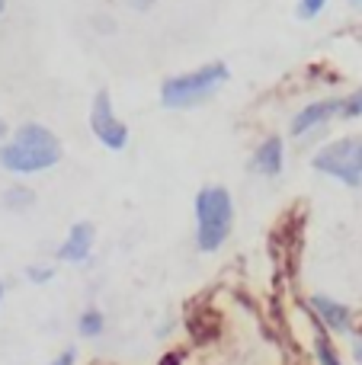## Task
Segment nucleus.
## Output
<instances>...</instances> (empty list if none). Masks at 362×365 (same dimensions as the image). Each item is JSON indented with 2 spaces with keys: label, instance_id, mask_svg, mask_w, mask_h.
<instances>
[{
  "label": "nucleus",
  "instance_id": "21",
  "mask_svg": "<svg viewBox=\"0 0 362 365\" xmlns=\"http://www.w3.org/2000/svg\"><path fill=\"white\" fill-rule=\"evenodd\" d=\"M4 6H6V0H0V13H4Z\"/></svg>",
  "mask_w": 362,
  "mask_h": 365
},
{
  "label": "nucleus",
  "instance_id": "11",
  "mask_svg": "<svg viewBox=\"0 0 362 365\" xmlns=\"http://www.w3.org/2000/svg\"><path fill=\"white\" fill-rule=\"evenodd\" d=\"M103 327H106V321H103V314H100L96 308L83 311L81 321H77V330H81L83 336H100V334H103Z\"/></svg>",
  "mask_w": 362,
  "mask_h": 365
},
{
  "label": "nucleus",
  "instance_id": "19",
  "mask_svg": "<svg viewBox=\"0 0 362 365\" xmlns=\"http://www.w3.org/2000/svg\"><path fill=\"white\" fill-rule=\"evenodd\" d=\"M0 302H4V282H0Z\"/></svg>",
  "mask_w": 362,
  "mask_h": 365
},
{
  "label": "nucleus",
  "instance_id": "14",
  "mask_svg": "<svg viewBox=\"0 0 362 365\" xmlns=\"http://www.w3.org/2000/svg\"><path fill=\"white\" fill-rule=\"evenodd\" d=\"M324 4H327V0H299V16L301 19L318 16V13L324 10Z\"/></svg>",
  "mask_w": 362,
  "mask_h": 365
},
{
  "label": "nucleus",
  "instance_id": "20",
  "mask_svg": "<svg viewBox=\"0 0 362 365\" xmlns=\"http://www.w3.org/2000/svg\"><path fill=\"white\" fill-rule=\"evenodd\" d=\"M0 138H4V119H0Z\"/></svg>",
  "mask_w": 362,
  "mask_h": 365
},
{
  "label": "nucleus",
  "instance_id": "17",
  "mask_svg": "<svg viewBox=\"0 0 362 365\" xmlns=\"http://www.w3.org/2000/svg\"><path fill=\"white\" fill-rule=\"evenodd\" d=\"M356 359H359V362H362V340H359V343H356Z\"/></svg>",
  "mask_w": 362,
  "mask_h": 365
},
{
  "label": "nucleus",
  "instance_id": "18",
  "mask_svg": "<svg viewBox=\"0 0 362 365\" xmlns=\"http://www.w3.org/2000/svg\"><path fill=\"white\" fill-rule=\"evenodd\" d=\"M173 362H177V356H167L164 359V365H173Z\"/></svg>",
  "mask_w": 362,
  "mask_h": 365
},
{
  "label": "nucleus",
  "instance_id": "7",
  "mask_svg": "<svg viewBox=\"0 0 362 365\" xmlns=\"http://www.w3.org/2000/svg\"><path fill=\"white\" fill-rule=\"evenodd\" d=\"M340 113H343V100H318V103H311V106H305L299 115H295L292 135L311 132V128L324 125V122H331L333 115H340Z\"/></svg>",
  "mask_w": 362,
  "mask_h": 365
},
{
  "label": "nucleus",
  "instance_id": "8",
  "mask_svg": "<svg viewBox=\"0 0 362 365\" xmlns=\"http://www.w3.org/2000/svg\"><path fill=\"white\" fill-rule=\"evenodd\" d=\"M90 250H93V225L81 221V225L71 227L64 244L58 247V259H64V263H83L90 257Z\"/></svg>",
  "mask_w": 362,
  "mask_h": 365
},
{
  "label": "nucleus",
  "instance_id": "10",
  "mask_svg": "<svg viewBox=\"0 0 362 365\" xmlns=\"http://www.w3.org/2000/svg\"><path fill=\"white\" fill-rule=\"evenodd\" d=\"M314 356H318L321 365H343L340 362V356H337V349L331 346V340H327V334L321 327L314 330Z\"/></svg>",
  "mask_w": 362,
  "mask_h": 365
},
{
  "label": "nucleus",
  "instance_id": "2",
  "mask_svg": "<svg viewBox=\"0 0 362 365\" xmlns=\"http://www.w3.org/2000/svg\"><path fill=\"white\" fill-rule=\"evenodd\" d=\"M234 225V202L224 186H205L196 195V244L199 250L212 253L228 240Z\"/></svg>",
  "mask_w": 362,
  "mask_h": 365
},
{
  "label": "nucleus",
  "instance_id": "3",
  "mask_svg": "<svg viewBox=\"0 0 362 365\" xmlns=\"http://www.w3.org/2000/svg\"><path fill=\"white\" fill-rule=\"evenodd\" d=\"M228 81V68L222 61L202 64V68L190 71V74H177L160 87V100L167 109H192L202 100H209L215 93V87Z\"/></svg>",
  "mask_w": 362,
  "mask_h": 365
},
{
  "label": "nucleus",
  "instance_id": "5",
  "mask_svg": "<svg viewBox=\"0 0 362 365\" xmlns=\"http://www.w3.org/2000/svg\"><path fill=\"white\" fill-rule=\"evenodd\" d=\"M90 128H93L96 141L106 145L109 151H122L128 141V128L115 119V109H113V100H109L106 90L93 96V109H90Z\"/></svg>",
  "mask_w": 362,
  "mask_h": 365
},
{
  "label": "nucleus",
  "instance_id": "15",
  "mask_svg": "<svg viewBox=\"0 0 362 365\" xmlns=\"http://www.w3.org/2000/svg\"><path fill=\"white\" fill-rule=\"evenodd\" d=\"M51 276H55V269H38V266H32V269H29V279H32V282H48Z\"/></svg>",
  "mask_w": 362,
  "mask_h": 365
},
{
  "label": "nucleus",
  "instance_id": "13",
  "mask_svg": "<svg viewBox=\"0 0 362 365\" xmlns=\"http://www.w3.org/2000/svg\"><path fill=\"white\" fill-rule=\"evenodd\" d=\"M343 119H356V115H362V90H356V93H350L343 100Z\"/></svg>",
  "mask_w": 362,
  "mask_h": 365
},
{
  "label": "nucleus",
  "instance_id": "4",
  "mask_svg": "<svg viewBox=\"0 0 362 365\" xmlns=\"http://www.w3.org/2000/svg\"><path fill=\"white\" fill-rule=\"evenodd\" d=\"M311 164H314V170L346 182L350 189L362 186V135H350V138L324 145L314 154Z\"/></svg>",
  "mask_w": 362,
  "mask_h": 365
},
{
  "label": "nucleus",
  "instance_id": "1",
  "mask_svg": "<svg viewBox=\"0 0 362 365\" xmlns=\"http://www.w3.org/2000/svg\"><path fill=\"white\" fill-rule=\"evenodd\" d=\"M61 160V141L45 125H19L6 145H0V167L10 173H42Z\"/></svg>",
  "mask_w": 362,
  "mask_h": 365
},
{
  "label": "nucleus",
  "instance_id": "9",
  "mask_svg": "<svg viewBox=\"0 0 362 365\" xmlns=\"http://www.w3.org/2000/svg\"><path fill=\"white\" fill-rule=\"evenodd\" d=\"M282 138H267L254 154V170H260L263 177H276L282 173Z\"/></svg>",
  "mask_w": 362,
  "mask_h": 365
},
{
  "label": "nucleus",
  "instance_id": "12",
  "mask_svg": "<svg viewBox=\"0 0 362 365\" xmlns=\"http://www.w3.org/2000/svg\"><path fill=\"white\" fill-rule=\"evenodd\" d=\"M4 205L6 208H26V205H32V192H29V189H23V186L10 189V192L4 195Z\"/></svg>",
  "mask_w": 362,
  "mask_h": 365
},
{
  "label": "nucleus",
  "instance_id": "6",
  "mask_svg": "<svg viewBox=\"0 0 362 365\" xmlns=\"http://www.w3.org/2000/svg\"><path fill=\"white\" fill-rule=\"evenodd\" d=\"M311 308H314L318 321L324 324L327 330H333V334H350V327H353V311L346 308V304L333 302V298H327V295H314V298H311Z\"/></svg>",
  "mask_w": 362,
  "mask_h": 365
},
{
  "label": "nucleus",
  "instance_id": "16",
  "mask_svg": "<svg viewBox=\"0 0 362 365\" xmlns=\"http://www.w3.org/2000/svg\"><path fill=\"white\" fill-rule=\"evenodd\" d=\"M74 362H77V353H74V349H64L58 359H51V365H74Z\"/></svg>",
  "mask_w": 362,
  "mask_h": 365
}]
</instances>
